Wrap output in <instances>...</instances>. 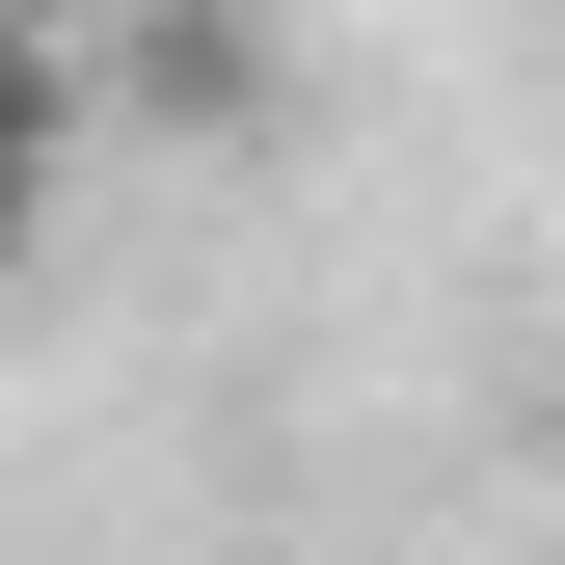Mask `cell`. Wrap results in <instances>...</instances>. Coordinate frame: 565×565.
Wrapping results in <instances>:
<instances>
[{"mask_svg":"<svg viewBox=\"0 0 565 565\" xmlns=\"http://www.w3.org/2000/svg\"><path fill=\"white\" fill-rule=\"evenodd\" d=\"M54 162H82V82H54V28L0 0V269L54 243Z\"/></svg>","mask_w":565,"mask_h":565,"instance_id":"6da1fadb","label":"cell"}]
</instances>
